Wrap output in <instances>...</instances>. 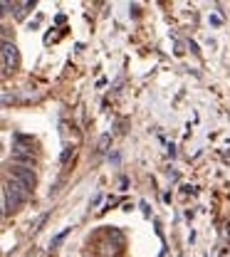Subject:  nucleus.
<instances>
[{
	"label": "nucleus",
	"mask_w": 230,
	"mask_h": 257,
	"mask_svg": "<svg viewBox=\"0 0 230 257\" xmlns=\"http://www.w3.org/2000/svg\"><path fill=\"white\" fill-rule=\"evenodd\" d=\"M13 161H15V166H25V168L35 166V156H33V154H13Z\"/></svg>",
	"instance_id": "20e7f679"
},
{
	"label": "nucleus",
	"mask_w": 230,
	"mask_h": 257,
	"mask_svg": "<svg viewBox=\"0 0 230 257\" xmlns=\"http://www.w3.org/2000/svg\"><path fill=\"white\" fill-rule=\"evenodd\" d=\"M45 220H47V215H40V218H37V220L33 223V230H40V225L45 223Z\"/></svg>",
	"instance_id": "423d86ee"
},
{
	"label": "nucleus",
	"mask_w": 230,
	"mask_h": 257,
	"mask_svg": "<svg viewBox=\"0 0 230 257\" xmlns=\"http://www.w3.org/2000/svg\"><path fill=\"white\" fill-rule=\"evenodd\" d=\"M5 191L15 193V195H18V198H20L23 203H25V200H28V195L33 193L30 188H28V186H25V183H20V181H18V178H13V176H10V178L5 181Z\"/></svg>",
	"instance_id": "7ed1b4c3"
},
{
	"label": "nucleus",
	"mask_w": 230,
	"mask_h": 257,
	"mask_svg": "<svg viewBox=\"0 0 230 257\" xmlns=\"http://www.w3.org/2000/svg\"><path fill=\"white\" fill-rule=\"evenodd\" d=\"M15 50H18V47H15L13 42H8V40L3 42V72H5V74L15 67V60H18V52H15Z\"/></svg>",
	"instance_id": "f03ea898"
},
{
	"label": "nucleus",
	"mask_w": 230,
	"mask_h": 257,
	"mask_svg": "<svg viewBox=\"0 0 230 257\" xmlns=\"http://www.w3.org/2000/svg\"><path fill=\"white\" fill-rule=\"evenodd\" d=\"M109 141H111V136H109V134H106V136H101V139H99V151H106Z\"/></svg>",
	"instance_id": "39448f33"
},
{
	"label": "nucleus",
	"mask_w": 230,
	"mask_h": 257,
	"mask_svg": "<svg viewBox=\"0 0 230 257\" xmlns=\"http://www.w3.org/2000/svg\"><path fill=\"white\" fill-rule=\"evenodd\" d=\"M10 176H13V178H18L20 183H25L30 191L35 188V181H37V178H35L33 168H25V166H13V168H10Z\"/></svg>",
	"instance_id": "f257e3e1"
}]
</instances>
